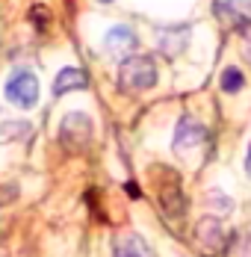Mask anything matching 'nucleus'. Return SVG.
<instances>
[{"mask_svg": "<svg viewBox=\"0 0 251 257\" xmlns=\"http://www.w3.org/2000/svg\"><path fill=\"white\" fill-rule=\"evenodd\" d=\"M160 71L157 62L148 53H130L118 65V89L121 92H148L157 86Z\"/></svg>", "mask_w": 251, "mask_h": 257, "instance_id": "obj_1", "label": "nucleus"}, {"mask_svg": "<svg viewBox=\"0 0 251 257\" xmlns=\"http://www.w3.org/2000/svg\"><path fill=\"white\" fill-rule=\"evenodd\" d=\"M39 92H42L39 77H36L30 68H15V71L9 74V80H6V86H3L6 101L12 103V106H21V109L36 106V103H39Z\"/></svg>", "mask_w": 251, "mask_h": 257, "instance_id": "obj_2", "label": "nucleus"}, {"mask_svg": "<svg viewBox=\"0 0 251 257\" xmlns=\"http://www.w3.org/2000/svg\"><path fill=\"white\" fill-rule=\"evenodd\" d=\"M89 139H92V118L86 115V112H68L62 121H59V142L65 145V148H71V151H80V148H86L89 145Z\"/></svg>", "mask_w": 251, "mask_h": 257, "instance_id": "obj_3", "label": "nucleus"}, {"mask_svg": "<svg viewBox=\"0 0 251 257\" xmlns=\"http://www.w3.org/2000/svg\"><path fill=\"white\" fill-rule=\"evenodd\" d=\"M204 142H207V127L195 115H183L175 127V142H172L175 154H189V151L201 148Z\"/></svg>", "mask_w": 251, "mask_h": 257, "instance_id": "obj_4", "label": "nucleus"}, {"mask_svg": "<svg viewBox=\"0 0 251 257\" xmlns=\"http://www.w3.org/2000/svg\"><path fill=\"white\" fill-rule=\"evenodd\" d=\"M189 36H192V27H189V24L160 27V30H157V48H160V53H163V56L175 59V56H180V53L186 51Z\"/></svg>", "mask_w": 251, "mask_h": 257, "instance_id": "obj_5", "label": "nucleus"}, {"mask_svg": "<svg viewBox=\"0 0 251 257\" xmlns=\"http://www.w3.org/2000/svg\"><path fill=\"white\" fill-rule=\"evenodd\" d=\"M136 45H139V36H136V30L127 24H115L106 30V36H103V51L109 53V56H118V59H124L130 53L136 51Z\"/></svg>", "mask_w": 251, "mask_h": 257, "instance_id": "obj_6", "label": "nucleus"}, {"mask_svg": "<svg viewBox=\"0 0 251 257\" xmlns=\"http://www.w3.org/2000/svg\"><path fill=\"white\" fill-rule=\"evenodd\" d=\"M195 236H198L201 245L210 248V251H222V248H225V231H222V225H219L216 216H204V219H198Z\"/></svg>", "mask_w": 251, "mask_h": 257, "instance_id": "obj_7", "label": "nucleus"}, {"mask_svg": "<svg viewBox=\"0 0 251 257\" xmlns=\"http://www.w3.org/2000/svg\"><path fill=\"white\" fill-rule=\"evenodd\" d=\"M89 86V77H86V71L83 68H74V65H68V68H62L56 80H53V95L56 98H62V95H68V92H80V89H86Z\"/></svg>", "mask_w": 251, "mask_h": 257, "instance_id": "obj_8", "label": "nucleus"}, {"mask_svg": "<svg viewBox=\"0 0 251 257\" xmlns=\"http://www.w3.org/2000/svg\"><path fill=\"white\" fill-rule=\"evenodd\" d=\"M112 257H151V248L139 233H121L112 239Z\"/></svg>", "mask_w": 251, "mask_h": 257, "instance_id": "obj_9", "label": "nucleus"}, {"mask_svg": "<svg viewBox=\"0 0 251 257\" xmlns=\"http://www.w3.org/2000/svg\"><path fill=\"white\" fill-rule=\"evenodd\" d=\"M219 86H222V92H227V95L242 92L245 89V74L239 71V65H227L225 71H222V77H219Z\"/></svg>", "mask_w": 251, "mask_h": 257, "instance_id": "obj_10", "label": "nucleus"}, {"mask_svg": "<svg viewBox=\"0 0 251 257\" xmlns=\"http://www.w3.org/2000/svg\"><path fill=\"white\" fill-rule=\"evenodd\" d=\"M207 204L213 207L219 216H227V213L233 210V198H227L222 189H210V192H207Z\"/></svg>", "mask_w": 251, "mask_h": 257, "instance_id": "obj_11", "label": "nucleus"}, {"mask_svg": "<svg viewBox=\"0 0 251 257\" xmlns=\"http://www.w3.org/2000/svg\"><path fill=\"white\" fill-rule=\"evenodd\" d=\"M239 39H242V51H245V59L251 62V24L239 30Z\"/></svg>", "mask_w": 251, "mask_h": 257, "instance_id": "obj_12", "label": "nucleus"}, {"mask_svg": "<svg viewBox=\"0 0 251 257\" xmlns=\"http://www.w3.org/2000/svg\"><path fill=\"white\" fill-rule=\"evenodd\" d=\"M245 172H248V178H251V145H248V151H245Z\"/></svg>", "mask_w": 251, "mask_h": 257, "instance_id": "obj_13", "label": "nucleus"}, {"mask_svg": "<svg viewBox=\"0 0 251 257\" xmlns=\"http://www.w3.org/2000/svg\"><path fill=\"white\" fill-rule=\"evenodd\" d=\"M12 195H18V189H6V192L0 195V207H3V198H12Z\"/></svg>", "mask_w": 251, "mask_h": 257, "instance_id": "obj_14", "label": "nucleus"}, {"mask_svg": "<svg viewBox=\"0 0 251 257\" xmlns=\"http://www.w3.org/2000/svg\"><path fill=\"white\" fill-rule=\"evenodd\" d=\"M242 257H251V248H248V251H245V254H242Z\"/></svg>", "mask_w": 251, "mask_h": 257, "instance_id": "obj_15", "label": "nucleus"}, {"mask_svg": "<svg viewBox=\"0 0 251 257\" xmlns=\"http://www.w3.org/2000/svg\"><path fill=\"white\" fill-rule=\"evenodd\" d=\"M98 3H112V0H98Z\"/></svg>", "mask_w": 251, "mask_h": 257, "instance_id": "obj_16", "label": "nucleus"}]
</instances>
